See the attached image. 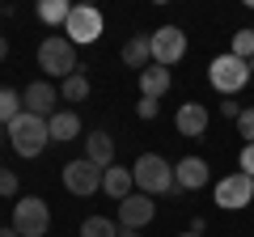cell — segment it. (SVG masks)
I'll list each match as a JSON object with an SVG mask.
<instances>
[{"mask_svg": "<svg viewBox=\"0 0 254 237\" xmlns=\"http://www.w3.org/2000/svg\"><path fill=\"white\" fill-rule=\"evenodd\" d=\"M131 174H136V186H140L144 195H174V191H178V186H174V165L165 161L161 153L136 157Z\"/></svg>", "mask_w": 254, "mask_h": 237, "instance_id": "1", "label": "cell"}, {"mask_svg": "<svg viewBox=\"0 0 254 237\" xmlns=\"http://www.w3.org/2000/svg\"><path fill=\"white\" fill-rule=\"evenodd\" d=\"M9 144L17 157H38L47 144H51V131H47V118L38 115H21L9 123Z\"/></svg>", "mask_w": 254, "mask_h": 237, "instance_id": "2", "label": "cell"}, {"mask_svg": "<svg viewBox=\"0 0 254 237\" xmlns=\"http://www.w3.org/2000/svg\"><path fill=\"white\" fill-rule=\"evenodd\" d=\"M38 64H43V72L47 76H68L72 72H81V64H76V47L68 43L64 34H47L43 38V47H38Z\"/></svg>", "mask_w": 254, "mask_h": 237, "instance_id": "3", "label": "cell"}, {"mask_svg": "<svg viewBox=\"0 0 254 237\" xmlns=\"http://www.w3.org/2000/svg\"><path fill=\"white\" fill-rule=\"evenodd\" d=\"M208 81H212V89H216V93H225V98H233V93L242 89L246 81H250V64L225 51V55H216V59L208 64Z\"/></svg>", "mask_w": 254, "mask_h": 237, "instance_id": "4", "label": "cell"}, {"mask_svg": "<svg viewBox=\"0 0 254 237\" xmlns=\"http://www.w3.org/2000/svg\"><path fill=\"white\" fill-rule=\"evenodd\" d=\"M13 229L21 237H47L51 229V208H47L38 195H26V199L13 203Z\"/></svg>", "mask_w": 254, "mask_h": 237, "instance_id": "5", "label": "cell"}, {"mask_svg": "<svg viewBox=\"0 0 254 237\" xmlns=\"http://www.w3.org/2000/svg\"><path fill=\"white\" fill-rule=\"evenodd\" d=\"M64 38L72 47H89L102 38V13L93 9V4H72V13H68V21H64Z\"/></svg>", "mask_w": 254, "mask_h": 237, "instance_id": "6", "label": "cell"}, {"mask_svg": "<svg viewBox=\"0 0 254 237\" xmlns=\"http://www.w3.org/2000/svg\"><path fill=\"white\" fill-rule=\"evenodd\" d=\"M246 203H254V178L250 174H225L216 182V208H225V212H237V208H246Z\"/></svg>", "mask_w": 254, "mask_h": 237, "instance_id": "7", "label": "cell"}, {"mask_svg": "<svg viewBox=\"0 0 254 237\" xmlns=\"http://www.w3.org/2000/svg\"><path fill=\"white\" fill-rule=\"evenodd\" d=\"M148 43H153V64H161V68H174L182 55H187V34H182L178 26L153 30V34H148Z\"/></svg>", "mask_w": 254, "mask_h": 237, "instance_id": "8", "label": "cell"}, {"mask_svg": "<svg viewBox=\"0 0 254 237\" xmlns=\"http://www.w3.org/2000/svg\"><path fill=\"white\" fill-rule=\"evenodd\" d=\"M102 174L106 170H98V165L93 161H68L64 165V186H68V191L72 195H81V199H89V195H98L102 191Z\"/></svg>", "mask_w": 254, "mask_h": 237, "instance_id": "9", "label": "cell"}, {"mask_svg": "<svg viewBox=\"0 0 254 237\" xmlns=\"http://www.w3.org/2000/svg\"><path fill=\"white\" fill-rule=\"evenodd\" d=\"M55 102H60V89H55V85H47V81H34V85H26V89H21V106H26V115L51 118L55 110H60Z\"/></svg>", "mask_w": 254, "mask_h": 237, "instance_id": "10", "label": "cell"}, {"mask_svg": "<svg viewBox=\"0 0 254 237\" xmlns=\"http://www.w3.org/2000/svg\"><path fill=\"white\" fill-rule=\"evenodd\" d=\"M153 216H157V203H153V195H144V191L127 195V199L119 203V225L123 229H144Z\"/></svg>", "mask_w": 254, "mask_h": 237, "instance_id": "11", "label": "cell"}, {"mask_svg": "<svg viewBox=\"0 0 254 237\" xmlns=\"http://www.w3.org/2000/svg\"><path fill=\"white\" fill-rule=\"evenodd\" d=\"M208 178H212V170L203 157H182L174 165V186L178 191H199V186H208Z\"/></svg>", "mask_w": 254, "mask_h": 237, "instance_id": "12", "label": "cell"}, {"mask_svg": "<svg viewBox=\"0 0 254 237\" xmlns=\"http://www.w3.org/2000/svg\"><path fill=\"white\" fill-rule=\"evenodd\" d=\"M174 127H178V136L199 140L203 131H208V106H199V102H182L178 115H174Z\"/></svg>", "mask_w": 254, "mask_h": 237, "instance_id": "13", "label": "cell"}, {"mask_svg": "<svg viewBox=\"0 0 254 237\" xmlns=\"http://www.w3.org/2000/svg\"><path fill=\"white\" fill-rule=\"evenodd\" d=\"M102 191L110 195V199H119L123 203L127 195H136V174H131V165H110L106 174H102Z\"/></svg>", "mask_w": 254, "mask_h": 237, "instance_id": "14", "label": "cell"}, {"mask_svg": "<svg viewBox=\"0 0 254 237\" xmlns=\"http://www.w3.org/2000/svg\"><path fill=\"white\" fill-rule=\"evenodd\" d=\"M85 161H93L98 170H110V165H115V140H110V131L85 136Z\"/></svg>", "mask_w": 254, "mask_h": 237, "instance_id": "15", "label": "cell"}, {"mask_svg": "<svg viewBox=\"0 0 254 237\" xmlns=\"http://www.w3.org/2000/svg\"><path fill=\"white\" fill-rule=\"evenodd\" d=\"M47 131H51L55 144H68V140L81 136V115H76V110H55V115L47 118Z\"/></svg>", "mask_w": 254, "mask_h": 237, "instance_id": "16", "label": "cell"}, {"mask_svg": "<svg viewBox=\"0 0 254 237\" xmlns=\"http://www.w3.org/2000/svg\"><path fill=\"white\" fill-rule=\"evenodd\" d=\"M165 93H170V68H161V64H148L144 72H140V98H153V102H161Z\"/></svg>", "mask_w": 254, "mask_h": 237, "instance_id": "17", "label": "cell"}, {"mask_svg": "<svg viewBox=\"0 0 254 237\" xmlns=\"http://www.w3.org/2000/svg\"><path fill=\"white\" fill-rule=\"evenodd\" d=\"M119 55H123L127 68H140V72H144V68L153 64V43H148L144 34H131V38L123 43V51H119Z\"/></svg>", "mask_w": 254, "mask_h": 237, "instance_id": "18", "label": "cell"}, {"mask_svg": "<svg viewBox=\"0 0 254 237\" xmlns=\"http://www.w3.org/2000/svg\"><path fill=\"white\" fill-rule=\"evenodd\" d=\"M68 13H72L68 0H38V21H43V26H64Z\"/></svg>", "mask_w": 254, "mask_h": 237, "instance_id": "19", "label": "cell"}, {"mask_svg": "<svg viewBox=\"0 0 254 237\" xmlns=\"http://www.w3.org/2000/svg\"><path fill=\"white\" fill-rule=\"evenodd\" d=\"M21 115H26V106H21V93L4 85V89H0V127H9L13 118H21Z\"/></svg>", "mask_w": 254, "mask_h": 237, "instance_id": "20", "label": "cell"}, {"mask_svg": "<svg viewBox=\"0 0 254 237\" xmlns=\"http://www.w3.org/2000/svg\"><path fill=\"white\" fill-rule=\"evenodd\" d=\"M81 237H119V220H110V216H85Z\"/></svg>", "mask_w": 254, "mask_h": 237, "instance_id": "21", "label": "cell"}, {"mask_svg": "<svg viewBox=\"0 0 254 237\" xmlns=\"http://www.w3.org/2000/svg\"><path fill=\"white\" fill-rule=\"evenodd\" d=\"M60 98H64V102H85V98H89V76H85V72H72L68 81L60 85Z\"/></svg>", "mask_w": 254, "mask_h": 237, "instance_id": "22", "label": "cell"}, {"mask_svg": "<svg viewBox=\"0 0 254 237\" xmlns=\"http://www.w3.org/2000/svg\"><path fill=\"white\" fill-rule=\"evenodd\" d=\"M229 55H237V59H246V64L254 59V26H250V30H237V34H233Z\"/></svg>", "mask_w": 254, "mask_h": 237, "instance_id": "23", "label": "cell"}, {"mask_svg": "<svg viewBox=\"0 0 254 237\" xmlns=\"http://www.w3.org/2000/svg\"><path fill=\"white\" fill-rule=\"evenodd\" d=\"M237 131H242L246 144H254V106H250V110H242V118H237Z\"/></svg>", "mask_w": 254, "mask_h": 237, "instance_id": "24", "label": "cell"}, {"mask_svg": "<svg viewBox=\"0 0 254 237\" xmlns=\"http://www.w3.org/2000/svg\"><path fill=\"white\" fill-rule=\"evenodd\" d=\"M17 174H13V170H0V195H4V199H9V195H17Z\"/></svg>", "mask_w": 254, "mask_h": 237, "instance_id": "25", "label": "cell"}, {"mask_svg": "<svg viewBox=\"0 0 254 237\" xmlns=\"http://www.w3.org/2000/svg\"><path fill=\"white\" fill-rule=\"evenodd\" d=\"M237 170L254 178V144H242V157H237Z\"/></svg>", "mask_w": 254, "mask_h": 237, "instance_id": "26", "label": "cell"}, {"mask_svg": "<svg viewBox=\"0 0 254 237\" xmlns=\"http://www.w3.org/2000/svg\"><path fill=\"white\" fill-rule=\"evenodd\" d=\"M157 110H161V102H153V98H140L136 102V115L140 118H157Z\"/></svg>", "mask_w": 254, "mask_h": 237, "instance_id": "27", "label": "cell"}, {"mask_svg": "<svg viewBox=\"0 0 254 237\" xmlns=\"http://www.w3.org/2000/svg\"><path fill=\"white\" fill-rule=\"evenodd\" d=\"M220 115H225V118H233V123H237V118H242V102L225 98V102H220Z\"/></svg>", "mask_w": 254, "mask_h": 237, "instance_id": "28", "label": "cell"}, {"mask_svg": "<svg viewBox=\"0 0 254 237\" xmlns=\"http://www.w3.org/2000/svg\"><path fill=\"white\" fill-rule=\"evenodd\" d=\"M119 237H144V233H140V229H123V225H119Z\"/></svg>", "mask_w": 254, "mask_h": 237, "instance_id": "29", "label": "cell"}, {"mask_svg": "<svg viewBox=\"0 0 254 237\" xmlns=\"http://www.w3.org/2000/svg\"><path fill=\"white\" fill-rule=\"evenodd\" d=\"M4 55H9V38L0 34V59H4Z\"/></svg>", "mask_w": 254, "mask_h": 237, "instance_id": "30", "label": "cell"}, {"mask_svg": "<svg viewBox=\"0 0 254 237\" xmlns=\"http://www.w3.org/2000/svg\"><path fill=\"white\" fill-rule=\"evenodd\" d=\"M0 237H21V233H17V229L9 225V229H0Z\"/></svg>", "mask_w": 254, "mask_h": 237, "instance_id": "31", "label": "cell"}, {"mask_svg": "<svg viewBox=\"0 0 254 237\" xmlns=\"http://www.w3.org/2000/svg\"><path fill=\"white\" fill-rule=\"evenodd\" d=\"M0 144H9V127H0Z\"/></svg>", "mask_w": 254, "mask_h": 237, "instance_id": "32", "label": "cell"}, {"mask_svg": "<svg viewBox=\"0 0 254 237\" xmlns=\"http://www.w3.org/2000/svg\"><path fill=\"white\" fill-rule=\"evenodd\" d=\"M178 237H203V233H190V229H187V233H178Z\"/></svg>", "mask_w": 254, "mask_h": 237, "instance_id": "33", "label": "cell"}, {"mask_svg": "<svg viewBox=\"0 0 254 237\" xmlns=\"http://www.w3.org/2000/svg\"><path fill=\"white\" fill-rule=\"evenodd\" d=\"M250 76H254V59H250Z\"/></svg>", "mask_w": 254, "mask_h": 237, "instance_id": "34", "label": "cell"}, {"mask_svg": "<svg viewBox=\"0 0 254 237\" xmlns=\"http://www.w3.org/2000/svg\"><path fill=\"white\" fill-rule=\"evenodd\" d=\"M0 17H4V4H0Z\"/></svg>", "mask_w": 254, "mask_h": 237, "instance_id": "35", "label": "cell"}]
</instances>
